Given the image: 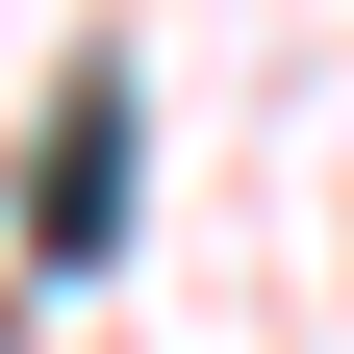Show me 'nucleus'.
Masks as SVG:
<instances>
[{
	"instance_id": "f257e3e1",
	"label": "nucleus",
	"mask_w": 354,
	"mask_h": 354,
	"mask_svg": "<svg viewBox=\"0 0 354 354\" xmlns=\"http://www.w3.org/2000/svg\"><path fill=\"white\" fill-rule=\"evenodd\" d=\"M26 228H51V253H102V228H127V76H76L51 177H26Z\"/></svg>"
}]
</instances>
